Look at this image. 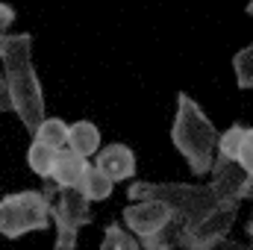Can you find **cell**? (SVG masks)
Here are the masks:
<instances>
[{"label": "cell", "mask_w": 253, "mask_h": 250, "mask_svg": "<svg viewBox=\"0 0 253 250\" xmlns=\"http://www.w3.org/2000/svg\"><path fill=\"white\" fill-rule=\"evenodd\" d=\"M77 191H80L88 203H100V200H109V197H112L115 183H112L103 171H97L94 165H88V171L83 174V180H80Z\"/></svg>", "instance_id": "7c38bea8"}, {"label": "cell", "mask_w": 253, "mask_h": 250, "mask_svg": "<svg viewBox=\"0 0 253 250\" xmlns=\"http://www.w3.org/2000/svg\"><path fill=\"white\" fill-rule=\"evenodd\" d=\"M100 250H141V245H138V239L126 230L121 221H109V224L103 227Z\"/></svg>", "instance_id": "9a60e30c"}, {"label": "cell", "mask_w": 253, "mask_h": 250, "mask_svg": "<svg viewBox=\"0 0 253 250\" xmlns=\"http://www.w3.org/2000/svg\"><path fill=\"white\" fill-rule=\"evenodd\" d=\"M209 250H253V245H245V242H236V239H221L218 245H212Z\"/></svg>", "instance_id": "d6986e66"}, {"label": "cell", "mask_w": 253, "mask_h": 250, "mask_svg": "<svg viewBox=\"0 0 253 250\" xmlns=\"http://www.w3.org/2000/svg\"><path fill=\"white\" fill-rule=\"evenodd\" d=\"M3 112H12V100H9V91H6V83H3V71H0V115Z\"/></svg>", "instance_id": "ffe728a7"}, {"label": "cell", "mask_w": 253, "mask_h": 250, "mask_svg": "<svg viewBox=\"0 0 253 250\" xmlns=\"http://www.w3.org/2000/svg\"><path fill=\"white\" fill-rule=\"evenodd\" d=\"M0 71L12 100V112L33 135V129L47 115L44 88L33 62V33H0Z\"/></svg>", "instance_id": "6da1fadb"}, {"label": "cell", "mask_w": 253, "mask_h": 250, "mask_svg": "<svg viewBox=\"0 0 253 250\" xmlns=\"http://www.w3.org/2000/svg\"><path fill=\"white\" fill-rule=\"evenodd\" d=\"M245 230H248V236H251V245H253V212H251V218H248V224H245Z\"/></svg>", "instance_id": "7402d4cb"}, {"label": "cell", "mask_w": 253, "mask_h": 250, "mask_svg": "<svg viewBox=\"0 0 253 250\" xmlns=\"http://www.w3.org/2000/svg\"><path fill=\"white\" fill-rule=\"evenodd\" d=\"M0 33H3V30H0Z\"/></svg>", "instance_id": "cb8c5ba5"}, {"label": "cell", "mask_w": 253, "mask_h": 250, "mask_svg": "<svg viewBox=\"0 0 253 250\" xmlns=\"http://www.w3.org/2000/svg\"><path fill=\"white\" fill-rule=\"evenodd\" d=\"M88 165L91 162L85 156L62 147V150H56V162H53V171H50L47 183H53L56 188H77L80 180H83V174L88 171Z\"/></svg>", "instance_id": "30bf717a"}, {"label": "cell", "mask_w": 253, "mask_h": 250, "mask_svg": "<svg viewBox=\"0 0 253 250\" xmlns=\"http://www.w3.org/2000/svg\"><path fill=\"white\" fill-rule=\"evenodd\" d=\"M233 74H236V85L242 91H253V42L248 47L236 50V56H233Z\"/></svg>", "instance_id": "2e32d148"}, {"label": "cell", "mask_w": 253, "mask_h": 250, "mask_svg": "<svg viewBox=\"0 0 253 250\" xmlns=\"http://www.w3.org/2000/svg\"><path fill=\"white\" fill-rule=\"evenodd\" d=\"M50 221L56 227H74V230H83L94 221V212H91V203L77 191V188H56V197H53V209H50Z\"/></svg>", "instance_id": "ba28073f"}, {"label": "cell", "mask_w": 253, "mask_h": 250, "mask_svg": "<svg viewBox=\"0 0 253 250\" xmlns=\"http://www.w3.org/2000/svg\"><path fill=\"white\" fill-rule=\"evenodd\" d=\"M53 162H56V150L33 138V141H30V147H27V168H30L36 177L47 180V177H50V171H53Z\"/></svg>", "instance_id": "5bb4252c"}, {"label": "cell", "mask_w": 253, "mask_h": 250, "mask_svg": "<svg viewBox=\"0 0 253 250\" xmlns=\"http://www.w3.org/2000/svg\"><path fill=\"white\" fill-rule=\"evenodd\" d=\"M15 24V6H9V3H3L0 0V30L3 33H9V27Z\"/></svg>", "instance_id": "ac0fdd59"}, {"label": "cell", "mask_w": 253, "mask_h": 250, "mask_svg": "<svg viewBox=\"0 0 253 250\" xmlns=\"http://www.w3.org/2000/svg\"><path fill=\"white\" fill-rule=\"evenodd\" d=\"M171 144L186 159V165H189V171L194 177H209L215 147H218V126L203 112V106L186 91L177 94V109H174V124H171Z\"/></svg>", "instance_id": "3957f363"}, {"label": "cell", "mask_w": 253, "mask_h": 250, "mask_svg": "<svg viewBox=\"0 0 253 250\" xmlns=\"http://www.w3.org/2000/svg\"><path fill=\"white\" fill-rule=\"evenodd\" d=\"M245 200H251V203H253V177L248 180V188H245Z\"/></svg>", "instance_id": "44dd1931"}, {"label": "cell", "mask_w": 253, "mask_h": 250, "mask_svg": "<svg viewBox=\"0 0 253 250\" xmlns=\"http://www.w3.org/2000/svg\"><path fill=\"white\" fill-rule=\"evenodd\" d=\"M65 147L74 150V153H80V156H85V159H91V156L103 147L100 126L94 124V121H85V118L68 124V144H65Z\"/></svg>", "instance_id": "8fae6325"}, {"label": "cell", "mask_w": 253, "mask_h": 250, "mask_svg": "<svg viewBox=\"0 0 253 250\" xmlns=\"http://www.w3.org/2000/svg\"><path fill=\"white\" fill-rule=\"evenodd\" d=\"M121 218H124L126 230L141 242V239H150L153 233H159L174 218V212L162 200H129V206H124V212H121Z\"/></svg>", "instance_id": "5b68a950"}, {"label": "cell", "mask_w": 253, "mask_h": 250, "mask_svg": "<svg viewBox=\"0 0 253 250\" xmlns=\"http://www.w3.org/2000/svg\"><path fill=\"white\" fill-rule=\"evenodd\" d=\"M94 168L103 171L115 186L118 183H126L135 177V168H138V159H135V150L124 144V141H112V144H103L94 156H91Z\"/></svg>", "instance_id": "52a82bcc"}, {"label": "cell", "mask_w": 253, "mask_h": 250, "mask_svg": "<svg viewBox=\"0 0 253 250\" xmlns=\"http://www.w3.org/2000/svg\"><path fill=\"white\" fill-rule=\"evenodd\" d=\"M56 186L47 183L44 188H24L0 197V236L15 242L27 233L50 230V209H53Z\"/></svg>", "instance_id": "277c9868"}, {"label": "cell", "mask_w": 253, "mask_h": 250, "mask_svg": "<svg viewBox=\"0 0 253 250\" xmlns=\"http://www.w3.org/2000/svg\"><path fill=\"white\" fill-rule=\"evenodd\" d=\"M77 239H80V230L74 227H56V242L50 250H74L77 248Z\"/></svg>", "instance_id": "e0dca14e"}, {"label": "cell", "mask_w": 253, "mask_h": 250, "mask_svg": "<svg viewBox=\"0 0 253 250\" xmlns=\"http://www.w3.org/2000/svg\"><path fill=\"white\" fill-rule=\"evenodd\" d=\"M215 153L233 159L248 177H253V126L230 124L224 132H218V147Z\"/></svg>", "instance_id": "9c48e42d"}, {"label": "cell", "mask_w": 253, "mask_h": 250, "mask_svg": "<svg viewBox=\"0 0 253 250\" xmlns=\"http://www.w3.org/2000/svg\"><path fill=\"white\" fill-rule=\"evenodd\" d=\"M248 180H251V177H248V174L233 162V159H227V156L215 153L212 168H209V186H212V191L218 194V200H221V203H227V206H239V209H242Z\"/></svg>", "instance_id": "8992f818"}, {"label": "cell", "mask_w": 253, "mask_h": 250, "mask_svg": "<svg viewBox=\"0 0 253 250\" xmlns=\"http://www.w3.org/2000/svg\"><path fill=\"white\" fill-rule=\"evenodd\" d=\"M245 12H248V15H251V18H253V0H251V3H248V9H245Z\"/></svg>", "instance_id": "603a6c76"}, {"label": "cell", "mask_w": 253, "mask_h": 250, "mask_svg": "<svg viewBox=\"0 0 253 250\" xmlns=\"http://www.w3.org/2000/svg\"><path fill=\"white\" fill-rule=\"evenodd\" d=\"M129 200H162L171 206V212L183 221V248L186 239L218 209L227 203L218 200L209 183H150V180H135L126 188ZM239 209V206H236Z\"/></svg>", "instance_id": "7a4b0ae2"}, {"label": "cell", "mask_w": 253, "mask_h": 250, "mask_svg": "<svg viewBox=\"0 0 253 250\" xmlns=\"http://www.w3.org/2000/svg\"><path fill=\"white\" fill-rule=\"evenodd\" d=\"M33 138L47 144V147H53V150H62L68 144V124L62 118H56V115H44L42 124L33 129Z\"/></svg>", "instance_id": "4fadbf2b"}]
</instances>
